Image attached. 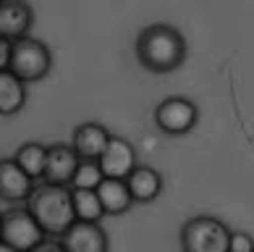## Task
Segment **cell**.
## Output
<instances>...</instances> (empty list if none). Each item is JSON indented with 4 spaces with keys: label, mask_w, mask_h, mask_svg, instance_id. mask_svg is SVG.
<instances>
[{
    "label": "cell",
    "mask_w": 254,
    "mask_h": 252,
    "mask_svg": "<svg viewBox=\"0 0 254 252\" xmlns=\"http://www.w3.org/2000/svg\"><path fill=\"white\" fill-rule=\"evenodd\" d=\"M136 61L152 74H171L186 61V40L171 24H149L136 34L134 42Z\"/></svg>",
    "instance_id": "6da1fadb"
},
{
    "label": "cell",
    "mask_w": 254,
    "mask_h": 252,
    "mask_svg": "<svg viewBox=\"0 0 254 252\" xmlns=\"http://www.w3.org/2000/svg\"><path fill=\"white\" fill-rule=\"evenodd\" d=\"M24 205L34 216V221L40 223L45 237L58 239L63 231L76 221V216H73V205H71V186L37 181V186L32 189L29 200H26Z\"/></svg>",
    "instance_id": "7a4b0ae2"
},
{
    "label": "cell",
    "mask_w": 254,
    "mask_h": 252,
    "mask_svg": "<svg viewBox=\"0 0 254 252\" xmlns=\"http://www.w3.org/2000/svg\"><path fill=\"white\" fill-rule=\"evenodd\" d=\"M50 69H53V53L42 40L29 37V34L21 37V40H13L8 71L16 74L24 84L45 79L50 74Z\"/></svg>",
    "instance_id": "3957f363"
},
{
    "label": "cell",
    "mask_w": 254,
    "mask_h": 252,
    "mask_svg": "<svg viewBox=\"0 0 254 252\" xmlns=\"http://www.w3.org/2000/svg\"><path fill=\"white\" fill-rule=\"evenodd\" d=\"M231 229L215 216H194L181 226L184 252H228Z\"/></svg>",
    "instance_id": "277c9868"
},
{
    "label": "cell",
    "mask_w": 254,
    "mask_h": 252,
    "mask_svg": "<svg viewBox=\"0 0 254 252\" xmlns=\"http://www.w3.org/2000/svg\"><path fill=\"white\" fill-rule=\"evenodd\" d=\"M45 239V231L34 216L26 210V205H13L11 210L0 213V242L16 247L18 252H29Z\"/></svg>",
    "instance_id": "5b68a950"
},
{
    "label": "cell",
    "mask_w": 254,
    "mask_h": 252,
    "mask_svg": "<svg viewBox=\"0 0 254 252\" xmlns=\"http://www.w3.org/2000/svg\"><path fill=\"white\" fill-rule=\"evenodd\" d=\"M196 121H199V108H196L194 100L184 97V95H171V97L160 100L155 108V124L168 137L189 134L196 126Z\"/></svg>",
    "instance_id": "8992f818"
},
{
    "label": "cell",
    "mask_w": 254,
    "mask_h": 252,
    "mask_svg": "<svg viewBox=\"0 0 254 252\" xmlns=\"http://www.w3.org/2000/svg\"><path fill=\"white\" fill-rule=\"evenodd\" d=\"M65 252H108V234L100 223L73 221L58 237Z\"/></svg>",
    "instance_id": "52a82bcc"
},
{
    "label": "cell",
    "mask_w": 254,
    "mask_h": 252,
    "mask_svg": "<svg viewBox=\"0 0 254 252\" xmlns=\"http://www.w3.org/2000/svg\"><path fill=\"white\" fill-rule=\"evenodd\" d=\"M37 181L13 158H0V200L8 205H24Z\"/></svg>",
    "instance_id": "ba28073f"
},
{
    "label": "cell",
    "mask_w": 254,
    "mask_h": 252,
    "mask_svg": "<svg viewBox=\"0 0 254 252\" xmlns=\"http://www.w3.org/2000/svg\"><path fill=\"white\" fill-rule=\"evenodd\" d=\"M97 163L102 168V176H108V179H126L131 173V168L136 166V150L128 139L110 134L105 150L97 158Z\"/></svg>",
    "instance_id": "9c48e42d"
},
{
    "label": "cell",
    "mask_w": 254,
    "mask_h": 252,
    "mask_svg": "<svg viewBox=\"0 0 254 252\" xmlns=\"http://www.w3.org/2000/svg\"><path fill=\"white\" fill-rule=\"evenodd\" d=\"M81 158L76 155L71 145L55 142L48 145V155H45V171H42V181L45 184H58V186H68L73 171H76Z\"/></svg>",
    "instance_id": "30bf717a"
},
{
    "label": "cell",
    "mask_w": 254,
    "mask_h": 252,
    "mask_svg": "<svg viewBox=\"0 0 254 252\" xmlns=\"http://www.w3.org/2000/svg\"><path fill=\"white\" fill-rule=\"evenodd\" d=\"M34 24V11L26 0H0V37L21 40Z\"/></svg>",
    "instance_id": "8fae6325"
},
{
    "label": "cell",
    "mask_w": 254,
    "mask_h": 252,
    "mask_svg": "<svg viewBox=\"0 0 254 252\" xmlns=\"http://www.w3.org/2000/svg\"><path fill=\"white\" fill-rule=\"evenodd\" d=\"M110 139V132L102 124H95V121H87V124H79L71 134V147L76 150L79 158L84 161H97L102 155Z\"/></svg>",
    "instance_id": "7c38bea8"
},
{
    "label": "cell",
    "mask_w": 254,
    "mask_h": 252,
    "mask_svg": "<svg viewBox=\"0 0 254 252\" xmlns=\"http://www.w3.org/2000/svg\"><path fill=\"white\" fill-rule=\"evenodd\" d=\"M126 186H128L134 202H152V200L160 197V192H163V176H160V171L152 166L136 163L131 168V173L126 176Z\"/></svg>",
    "instance_id": "4fadbf2b"
},
{
    "label": "cell",
    "mask_w": 254,
    "mask_h": 252,
    "mask_svg": "<svg viewBox=\"0 0 254 252\" xmlns=\"http://www.w3.org/2000/svg\"><path fill=\"white\" fill-rule=\"evenodd\" d=\"M95 192L102 202L105 216H124V213L131 210V205H134V197H131V192L126 186V179H108L105 176Z\"/></svg>",
    "instance_id": "5bb4252c"
},
{
    "label": "cell",
    "mask_w": 254,
    "mask_h": 252,
    "mask_svg": "<svg viewBox=\"0 0 254 252\" xmlns=\"http://www.w3.org/2000/svg\"><path fill=\"white\" fill-rule=\"evenodd\" d=\"M26 105V84L11 71H0V116H16Z\"/></svg>",
    "instance_id": "9a60e30c"
},
{
    "label": "cell",
    "mask_w": 254,
    "mask_h": 252,
    "mask_svg": "<svg viewBox=\"0 0 254 252\" xmlns=\"http://www.w3.org/2000/svg\"><path fill=\"white\" fill-rule=\"evenodd\" d=\"M45 155H48V145L42 142H24L16 150L13 161L32 176L34 181H42V171H45Z\"/></svg>",
    "instance_id": "2e32d148"
},
{
    "label": "cell",
    "mask_w": 254,
    "mask_h": 252,
    "mask_svg": "<svg viewBox=\"0 0 254 252\" xmlns=\"http://www.w3.org/2000/svg\"><path fill=\"white\" fill-rule=\"evenodd\" d=\"M71 205H73V216H76V221L100 223L102 216H105L102 202H100L95 189H71Z\"/></svg>",
    "instance_id": "e0dca14e"
},
{
    "label": "cell",
    "mask_w": 254,
    "mask_h": 252,
    "mask_svg": "<svg viewBox=\"0 0 254 252\" xmlns=\"http://www.w3.org/2000/svg\"><path fill=\"white\" fill-rule=\"evenodd\" d=\"M102 179H105V176H102L100 163L97 161H84L81 158L76 171H73V176H71V181H68V186L71 189H97Z\"/></svg>",
    "instance_id": "ac0fdd59"
},
{
    "label": "cell",
    "mask_w": 254,
    "mask_h": 252,
    "mask_svg": "<svg viewBox=\"0 0 254 252\" xmlns=\"http://www.w3.org/2000/svg\"><path fill=\"white\" fill-rule=\"evenodd\" d=\"M228 252H254V237L247 231H231Z\"/></svg>",
    "instance_id": "d6986e66"
},
{
    "label": "cell",
    "mask_w": 254,
    "mask_h": 252,
    "mask_svg": "<svg viewBox=\"0 0 254 252\" xmlns=\"http://www.w3.org/2000/svg\"><path fill=\"white\" fill-rule=\"evenodd\" d=\"M11 48H13V40L0 37V71H5L8 63H11Z\"/></svg>",
    "instance_id": "ffe728a7"
},
{
    "label": "cell",
    "mask_w": 254,
    "mask_h": 252,
    "mask_svg": "<svg viewBox=\"0 0 254 252\" xmlns=\"http://www.w3.org/2000/svg\"><path fill=\"white\" fill-rule=\"evenodd\" d=\"M29 252H65L63 247H61V242H50V239H42L37 247H32Z\"/></svg>",
    "instance_id": "44dd1931"
},
{
    "label": "cell",
    "mask_w": 254,
    "mask_h": 252,
    "mask_svg": "<svg viewBox=\"0 0 254 252\" xmlns=\"http://www.w3.org/2000/svg\"><path fill=\"white\" fill-rule=\"evenodd\" d=\"M0 252H18V250L11 247V245H5V242H0Z\"/></svg>",
    "instance_id": "7402d4cb"
}]
</instances>
